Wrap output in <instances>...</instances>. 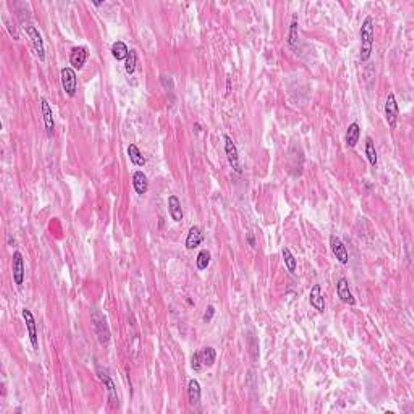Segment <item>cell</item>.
<instances>
[{"instance_id": "cell-1", "label": "cell", "mask_w": 414, "mask_h": 414, "mask_svg": "<svg viewBox=\"0 0 414 414\" xmlns=\"http://www.w3.org/2000/svg\"><path fill=\"white\" fill-rule=\"evenodd\" d=\"M374 49V20L368 16L361 26V62H368Z\"/></svg>"}, {"instance_id": "cell-2", "label": "cell", "mask_w": 414, "mask_h": 414, "mask_svg": "<svg viewBox=\"0 0 414 414\" xmlns=\"http://www.w3.org/2000/svg\"><path fill=\"white\" fill-rule=\"evenodd\" d=\"M216 360H217V353L216 350L207 346L201 351H198V353L192 354L191 358V368L194 369L196 372H201L204 368H212L214 364H216Z\"/></svg>"}, {"instance_id": "cell-3", "label": "cell", "mask_w": 414, "mask_h": 414, "mask_svg": "<svg viewBox=\"0 0 414 414\" xmlns=\"http://www.w3.org/2000/svg\"><path fill=\"white\" fill-rule=\"evenodd\" d=\"M91 319H92V324H94L96 335H98V338H99V343L102 344V346H107V344L110 343V328L107 326L106 317H104V314L100 312V310L94 309Z\"/></svg>"}, {"instance_id": "cell-4", "label": "cell", "mask_w": 414, "mask_h": 414, "mask_svg": "<svg viewBox=\"0 0 414 414\" xmlns=\"http://www.w3.org/2000/svg\"><path fill=\"white\" fill-rule=\"evenodd\" d=\"M23 30L26 31L28 38L31 39L32 47H34V50H36L39 60H40V62H46V47H44V40H42V36H40V32L38 31V28L32 26L31 23H24Z\"/></svg>"}, {"instance_id": "cell-5", "label": "cell", "mask_w": 414, "mask_h": 414, "mask_svg": "<svg viewBox=\"0 0 414 414\" xmlns=\"http://www.w3.org/2000/svg\"><path fill=\"white\" fill-rule=\"evenodd\" d=\"M385 118H387V123L392 130H395L398 125V118H400V108H398V102L395 94L390 92L387 102H385Z\"/></svg>"}, {"instance_id": "cell-6", "label": "cell", "mask_w": 414, "mask_h": 414, "mask_svg": "<svg viewBox=\"0 0 414 414\" xmlns=\"http://www.w3.org/2000/svg\"><path fill=\"white\" fill-rule=\"evenodd\" d=\"M62 86H64L65 92L73 98L78 91V78H76V72L73 68L66 66L62 70Z\"/></svg>"}, {"instance_id": "cell-7", "label": "cell", "mask_w": 414, "mask_h": 414, "mask_svg": "<svg viewBox=\"0 0 414 414\" xmlns=\"http://www.w3.org/2000/svg\"><path fill=\"white\" fill-rule=\"evenodd\" d=\"M330 248H332V252L336 258V260L340 262V264L346 266L350 262V254H348L346 246L343 244V241L338 238L336 234H332V236H330Z\"/></svg>"}, {"instance_id": "cell-8", "label": "cell", "mask_w": 414, "mask_h": 414, "mask_svg": "<svg viewBox=\"0 0 414 414\" xmlns=\"http://www.w3.org/2000/svg\"><path fill=\"white\" fill-rule=\"evenodd\" d=\"M23 319L26 320L28 327V335H30V342L34 350H39V338H38V327H36V319L30 309H23Z\"/></svg>"}, {"instance_id": "cell-9", "label": "cell", "mask_w": 414, "mask_h": 414, "mask_svg": "<svg viewBox=\"0 0 414 414\" xmlns=\"http://www.w3.org/2000/svg\"><path fill=\"white\" fill-rule=\"evenodd\" d=\"M225 152H226V158H228L232 168H233L234 172H238V174H241L238 148H236V144L233 142V140H232L230 136H225Z\"/></svg>"}, {"instance_id": "cell-10", "label": "cell", "mask_w": 414, "mask_h": 414, "mask_svg": "<svg viewBox=\"0 0 414 414\" xmlns=\"http://www.w3.org/2000/svg\"><path fill=\"white\" fill-rule=\"evenodd\" d=\"M24 274H26V268H24L23 254L20 251H16L15 254H13V280H15V285H18V286L23 285Z\"/></svg>"}, {"instance_id": "cell-11", "label": "cell", "mask_w": 414, "mask_h": 414, "mask_svg": "<svg viewBox=\"0 0 414 414\" xmlns=\"http://www.w3.org/2000/svg\"><path fill=\"white\" fill-rule=\"evenodd\" d=\"M40 108H42V116H44V125H46V131L47 136L52 138L54 131H55V122H54V114H52V107L49 100L46 98L40 99Z\"/></svg>"}, {"instance_id": "cell-12", "label": "cell", "mask_w": 414, "mask_h": 414, "mask_svg": "<svg viewBox=\"0 0 414 414\" xmlns=\"http://www.w3.org/2000/svg\"><path fill=\"white\" fill-rule=\"evenodd\" d=\"M336 294H338V298H340L344 302V304H350V306H354L356 304V300H354L353 293H351L350 284H348L346 278H340V280H338Z\"/></svg>"}, {"instance_id": "cell-13", "label": "cell", "mask_w": 414, "mask_h": 414, "mask_svg": "<svg viewBox=\"0 0 414 414\" xmlns=\"http://www.w3.org/2000/svg\"><path fill=\"white\" fill-rule=\"evenodd\" d=\"M309 302H310V306H312L316 310H319V312H324V310H326V300H324L320 285H314L310 288Z\"/></svg>"}, {"instance_id": "cell-14", "label": "cell", "mask_w": 414, "mask_h": 414, "mask_svg": "<svg viewBox=\"0 0 414 414\" xmlns=\"http://www.w3.org/2000/svg\"><path fill=\"white\" fill-rule=\"evenodd\" d=\"M88 49L86 47H74L70 54V64L73 65V70H81L88 60Z\"/></svg>"}, {"instance_id": "cell-15", "label": "cell", "mask_w": 414, "mask_h": 414, "mask_svg": "<svg viewBox=\"0 0 414 414\" xmlns=\"http://www.w3.org/2000/svg\"><path fill=\"white\" fill-rule=\"evenodd\" d=\"M202 240H204L202 230L199 228V226H191L188 236H186V248H188L190 251L196 250L198 246H201Z\"/></svg>"}, {"instance_id": "cell-16", "label": "cell", "mask_w": 414, "mask_h": 414, "mask_svg": "<svg viewBox=\"0 0 414 414\" xmlns=\"http://www.w3.org/2000/svg\"><path fill=\"white\" fill-rule=\"evenodd\" d=\"M133 188L136 191V194H146L148 190H149V180L144 172H136L133 175Z\"/></svg>"}, {"instance_id": "cell-17", "label": "cell", "mask_w": 414, "mask_h": 414, "mask_svg": "<svg viewBox=\"0 0 414 414\" xmlns=\"http://www.w3.org/2000/svg\"><path fill=\"white\" fill-rule=\"evenodd\" d=\"M168 212H170V216H172V218L175 220V222H182L183 217H184L182 201L174 194L168 198Z\"/></svg>"}, {"instance_id": "cell-18", "label": "cell", "mask_w": 414, "mask_h": 414, "mask_svg": "<svg viewBox=\"0 0 414 414\" xmlns=\"http://www.w3.org/2000/svg\"><path fill=\"white\" fill-rule=\"evenodd\" d=\"M100 378H102L104 385L107 387L110 403H112L114 406H115V404L118 406V395H116V387H115V384H114V380H112V377H110V376L107 374V372H100Z\"/></svg>"}, {"instance_id": "cell-19", "label": "cell", "mask_w": 414, "mask_h": 414, "mask_svg": "<svg viewBox=\"0 0 414 414\" xmlns=\"http://www.w3.org/2000/svg\"><path fill=\"white\" fill-rule=\"evenodd\" d=\"M361 138V126L358 123H351L346 131V144L348 148H356Z\"/></svg>"}, {"instance_id": "cell-20", "label": "cell", "mask_w": 414, "mask_h": 414, "mask_svg": "<svg viewBox=\"0 0 414 414\" xmlns=\"http://www.w3.org/2000/svg\"><path fill=\"white\" fill-rule=\"evenodd\" d=\"M188 396H190V403L192 406L199 404V402H201V385H199L196 378H191L188 384Z\"/></svg>"}, {"instance_id": "cell-21", "label": "cell", "mask_w": 414, "mask_h": 414, "mask_svg": "<svg viewBox=\"0 0 414 414\" xmlns=\"http://www.w3.org/2000/svg\"><path fill=\"white\" fill-rule=\"evenodd\" d=\"M128 156H130V160L133 162V165H136V167H144V165H146V157L142 156V152L136 144H130L128 146Z\"/></svg>"}, {"instance_id": "cell-22", "label": "cell", "mask_w": 414, "mask_h": 414, "mask_svg": "<svg viewBox=\"0 0 414 414\" xmlns=\"http://www.w3.org/2000/svg\"><path fill=\"white\" fill-rule=\"evenodd\" d=\"M112 55L115 60H120V62L126 60L130 55L128 46L125 42H122V40H116V42H114V46H112Z\"/></svg>"}, {"instance_id": "cell-23", "label": "cell", "mask_w": 414, "mask_h": 414, "mask_svg": "<svg viewBox=\"0 0 414 414\" xmlns=\"http://www.w3.org/2000/svg\"><path fill=\"white\" fill-rule=\"evenodd\" d=\"M282 256H284V262L288 268L290 274H296V268H298V260H296L294 254L288 250V248H284V251H282Z\"/></svg>"}, {"instance_id": "cell-24", "label": "cell", "mask_w": 414, "mask_h": 414, "mask_svg": "<svg viewBox=\"0 0 414 414\" xmlns=\"http://www.w3.org/2000/svg\"><path fill=\"white\" fill-rule=\"evenodd\" d=\"M366 156H368V160L372 167H377L378 164V157H377V150H376V144L372 141V138H368L366 140Z\"/></svg>"}, {"instance_id": "cell-25", "label": "cell", "mask_w": 414, "mask_h": 414, "mask_svg": "<svg viewBox=\"0 0 414 414\" xmlns=\"http://www.w3.org/2000/svg\"><path fill=\"white\" fill-rule=\"evenodd\" d=\"M210 259H212V256H210V252L207 251V250H202L201 252L198 254V259H196V266H198V268L201 272H204V270H207V267L210 266Z\"/></svg>"}, {"instance_id": "cell-26", "label": "cell", "mask_w": 414, "mask_h": 414, "mask_svg": "<svg viewBox=\"0 0 414 414\" xmlns=\"http://www.w3.org/2000/svg\"><path fill=\"white\" fill-rule=\"evenodd\" d=\"M288 44L293 47L298 46V16H293V23L292 28H290V36H288Z\"/></svg>"}, {"instance_id": "cell-27", "label": "cell", "mask_w": 414, "mask_h": 414, "mask_svg": "<svg viewBox=\"0 0 414 414\" xmlns=\"http://www.w3.org/2000/svg\"><path fill=\"white\" fill-rule=\"evenodd\" d=\"M136 64H138V55L136 50H130L128 58L125 60V72L128 74H133L136 72Z\"/></svg>"}, {"instance_id": "cell-28", "label": "cell", "mask_w": 414, "mask_h": 414, "mask_svg": "<svg viewBox=\"0 0 414 414\" xmlns=\"http://www.w3.org/2000/svg\"><path fill=\"white\" fill-rule=\"evenodd\" d=\"M214 314H216V308H214V306H207L206 312H204V317H202V320H204L206 324L210 322L212 317H214Z\"/></svg>"}, {"instance_id": "cell-29", "label": "cell", "mask_w": 414, "mask_h": 414, "mask_svg": "<svg viewBox=\"0 0 414 414\" xmlns=\"http://www.w3.org/2000/svg\"><path fill=\"white\" fill-rule=\"evenodd\" d=\"M251 348H252L251 351L254 353V360H258V353H256V351H258V344H256V338H254V336L251 338Z\"/></svg>"}, {"instance_id": "cell-30", "label": "cell", "mask_w": 414, "mask_h": 414, "mask_svg": "<svg viewBox=\"0 0 414 414\" xmlns=\"http://www.w3.org/2000/svg\"><path fill=\"white\" fill-rule=\"evenodd\" d=\"M248 243H250L251 248H256V241H254L252 233H248Z\"/></svg>"}, {"instance_id": "cell-31", "label": "cell", "mask_w": 414, "mask_h": 414, "mask_svg": "<svg viewBox=\"0 0 414 414\" xmlns=\"http://www.w3.org/2000/svg\"><path fill=\"white\" fill-rule=\"evenodd\" d=\"M104 4H106V2H94L96 6H100V5H104Z\"/></svg>"}]
</instances>
